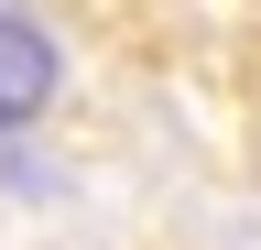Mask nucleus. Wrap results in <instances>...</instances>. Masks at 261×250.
<instances>
[{
    "mask_svg": "<svg viewBox=\"0 0 261 250\" xmlns=\"http://www.w3.org/2000/svg\"><path fill=\"white\" fill-rule=\"evenodd\" d=\"M44 98H55V33H44L33 11L0 0V131L44 120Z\"/></svg>",
    "mask_w": 261,
    "mask_h": 250,
    "instance_id": "f257e3e1",
    "label": "nucleus"
}]
</instances>
